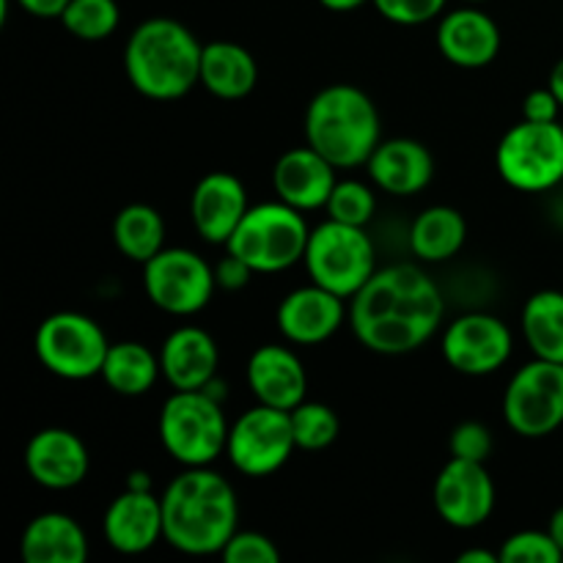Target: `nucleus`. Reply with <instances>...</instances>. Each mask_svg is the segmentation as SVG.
<instances>
[{
    "label": "nucleus",
    "mask_w": 563,
    "mask_h": 563,
    "mask_svg": "<svg viewBox=\"0 0 563 563\" xmlns=\"http://www.w3.org/2000/svg\"><path fill=\"white\" fill-rule=\"evenodd\" d=\"M500 179L520 192H550L563 185V124L522 119L495 148Z\"/></svg>",
    "instance_id": "8"
},
{
    "label": "nucleus",
    "mask_w": 563,
    "mask_h": 563,
    "mask_svg": "<svg viewBox=\"0 0 563 563\" xmlns=\"http://www.w3.org/2000/svg\"><path fill=\"white\" fill-rule=\"evenodd\" d=\"M368 179L388 196L410 198L429 187L434 176V157L421 141L412 137H390L379 141L366 163Z\"/></svg>",
    "instance_id": "22"
},
{
    "label": "nucleus",
    "mask_w": 563,
    "mask_h": 563,
    "mask_svg": "<svg viewBox=\"0 0 563 563\" xmlns=\"http://www.w3.org/2000/svg\"><path fill=\"white\" fill-rule=\"evenodd\" d=\"M462 3H476L478 5V3H487V0H462Z\"/></svg>",
    "instance_id": "46"
},
{
    "label": "nucleus",
    "mask_w": 563,
    "mask_h": 563,
    "mask_svg": "<svg viewBox=\"0 0 563 563\" xmlns=\"http://www.w3.org/2000/svg\"><path fill=\"white\" fill-rule=\"evenodd\" d=\"M377 14L394 25H427L445 11L449 0H372Z\"/></svg>",
    "instance_id": "34"
},
{
    "label": "nucleus",
    "mask_w": 563,
    "mask_h": 563,
    "mask_svg": "<svg viewBox=\"0 0 563 563\" xmlns=\"http://www.w3.org/2000/svg\"><path fill=\"white\" fill-rule=\"evenodd\" d=\"M335 165L317 152L313 146L289 148L278 157L273 168L275 196L300 212L324 209L330 201V192L339 185Z\"/></svg>",
    "instance_id": "19"
},
{
    "label": "nucleus",
    "mask_w": 563,
    "mask_h": 563,
    "mask_svg": "<svg viewBox=\"0 0 563 563\" xmlns=\"http://www.w3.org/2000/svg\"><path fill=\"white\" fill-rule=\"evenodd\" d=\"M563 553L550 531H517L500 548V563H561Z\"/></svg>",
    "instance_id": "33"
},
{
    "label": "nucleus",
    "mask_w": 563,
    "mask_h": 563,
    "mask_svg": "<svg viewBox=\"0 0 563 563\" xmlns=\"http://www.w3.org/2000/svg\"><path fill=\"white\" fill-rule=\"evenodd\" d=\"M553 220L563 229V185L559 187V196L553 198Z\"/></svg>",
    "instance_id": "45"
},
{
    "label": "nucleus",
    "mask_w": 563,
    "mask_h": 563,
    "mask_svg": "<svg viewBox=\"0 0 563 563\" xmlns=\"http://www.w3.org/2000/svg\"><path fill=\"white\" fill-rule=\"evenodd\" d=\"M319 3H322L328 11H335V14H346V11L361 9V5L368 3V0H319Z\"/></svg>",
    "instance_id": "42"
},
{
    "label": "nucleus",
    "mask_w": 563,
    "mask_h": 563,
    "mask_svg": "<svg viewBox=\"0 0 563 563\" xmlns=\"http://www.w3.org/2000/svg\"><path fill=\"white\" fill-rule=\"evenodd\" d=\"M231 423L207 390H174L157 418L159 443L181 467H207L225 454Z\"/></svg>",
    "instance_id": "6"
},
{
    "label": "nucleus",
    "mask_w": 563,
    "mask_h": 563,
    "mask_svg": "<svg viewBox=\"0 0 563 563\" xmlns=\"http://www.w3.org/2000/svg\"><path fill=\"white\" fill-rule=\"evenodd\" d=\"M14 3L31 16H38V20H60L69 0H14Z\"/></svg>",
    "instance_id": "39"
},
{
    "label": "nucleus",
    "mask_w": 563,
    "mask_h": 563,
    "mask_svg": "<svg viewBox=\"0 0 563 563\" xmlns=\"http://www.w3.org/2000/svg\"><path fill=\"white\" fill-rule=\"evenodd\" d=\"M247 385L258 405L295 410L308 396V374L295 350L284 344H264L247 361Z\"/></svg>",
    "instance_id": "21"
},
{
    "label": "nucleus",
    "mask_w": 563,
    "mask_h": 563,
    "mask_svg": "<svg viewBox=\"0 0 563 563\" xmlns=\"http://www.w3.org/2000/svg\"><path fill=\"white\" fill-rule=\"evenodd\" d=\"M291 416V432H295V443L300 451H324L339 440L341 421L335 410H330L322 401H302Z\"/></svg>",
    "instance_id": "31"
},
{
    "label": "nucleus",
    "mask_w": 563,
    "mask_h": 563,
    "mask_svg": "<svg viewBox=\"0 0 563 563\" xmlns=\"http://www.w3.org/2000/svg\"><path fill=\"white\" fill-rule=\"evenodd\" d=\"M124 487L126 489H137V493H152L154 482H152V476H148L146 471H132V473H126Z\"/></svg>",
    "instance_id": "41"
},
{
    "label": "nucleus",
    "mask_w": 563,
    "mask_h": 563,
    "mask_svg": "<svg viewBox=\"0 0 563 563\" xmlns=\"http://www.w3.org/2000/svg\"><path fill=\"white\" fill-rule=\"evenodd\" d=\"M451 456L471 462H487L493 454V432L478 421L456 423L449 440Z\"/></svg>",
    "instance_id": "36"
},
{
    "label": "nucleus",
    "mask_w": 563,
    "mask_h": 563,
    "mask_svg": "<svg viewBox=\"0 0 563 563\" xmlns=\"http://www.w3.org/2000/svg\"><path fill=\"white\" fill-rule=\"evenodd\" d=\"M548 531H550V537L555 539V544H559L561 553H563V506H561V509L553 511V517H550V522H548Z\"/></svg>",
    "instance_id": "43"
},
{
    "label": "nucleus",
    "mask_w": 563,
    "mask_h": 563,
    "mask_svg": "<svg viewBox=\"0 0 563 563\" xmlns=\"http://www.w3.org/2000/svg\"><path fill=\"white\" fill-rule=\"evenodd\" d=\"M104 542L121 555L148 553L159 539H165L163 498L152 493L126 489L115 495L102 520Z\"/></svg>",
    "instance_id": "18"
},
{
    "label": "nucleus",
    "mask_w": 563,
    "mask_h": 563,
    "mask_svg": "<svg viewBox=\"0 0 563 563\" xmlns=\"http://www.w3.org/2000/svg\"><path fill=\"white\" fill-rule=\"evenodd\" d=\"M203 44L170 16H152L132 31L124 47V71L141 97L176 102L201 82Z\"/></svg>",
    "instance_id": "3"
},
{
    "label": "nucleus",
    "mask_w": 563,
    "mask_h": 563,
    "mask_svg": "<svg viewBox=\"0 0 563 563\" xmlns=\"http://www.w3.org/2000/svg\"><path fill=\"white\" fill-rule=\"evenodd\" d=\"M220 350L198 324H181L159 346L163 377L174 390H201L218 377Z\"/></svg>",
    "instance_id": "23"
},
{
    "label": "nucleus",
    "mask_w": 563,
    "mask_h": 563,
    "mask_svg": "<svg viewBox=\"0 0 563 563\" xmlns=\"http://www.w3.org/2000/svg\"><path fill=\"white\" fill-rule=\"evenodd\" d=\"M256 58L236 42H209L201 55V86L212 97L236 102L256 88Z\"/></svg>",
    "instance_id": "25"
},
{
    "label": "nucleus",
    "mask_w": 563,
    "mask_h": 563,
    "mask_svg": "<svg viewBox=\"0 0 563 563\" xmlns=\"http://www.w3.org/2000/svg\"><path fill=\"white\" fill-rule=\"evenodd\" d=\"M295 449L289 410L256 405L231 423L225 456L242 476L267 478L289 462Z\"/></svg>",
    "instance_id": "12"
},
{
    "label": "nucleus",
    "mask_w": 563,
    "mask_h": 563,
    "mask_svg": "<svg viewBox=\"0 0 563 563\" xmlns=\"http://www.w3.org/2000/svg\"><path fill=\"white\" fill-rule=\"evenodd\" d=\"M407 240H410V251L416 253L418 262H451L462 251V245H465L467 223L460 209L438 203V207L423 209L412 220Z\"/></svg>",
    "instance_id": "26"
},
{
    "label": "nucleus",
    "mask_w": 563,
    "mask_h": 563,
    "mask_svg": "<svg viewBox=\"0 0 563 563\" xmlns=\"http://www.w3.org/2000/svg\"><path fill=\"white\" fill-rule=\"evenodd\" d=\"M438 47L449 64L460 69H482L500 53V27L476 3L443 14L438 25Z\"/></svg>",
    "instance_id": "20"
},
{
    "label": "nucleus",
    "mask_w": 563,
    "mask_h": 563,
    "mask_svg": "<svg viewBox=\"0 0 563 563\" xmlns=\"http://www.w3.org/2000/svg\"><path fill=\"white\" fill-rule=\"evenodd\" d=\"M308 236L311 229L306 223V212L278 198L253 203L225 242V251L240 256L253 273L275 275L306 258Z\"/></svg>",
    "instance_id": "5"
},
{
    "label": "nucleus",
    "mask_w": 563,
    "mask_h": 563,
    "mask_svg": "<svg viewBox=\"0 0 563 563\" xmlns=\"http://www.w3.org/2000/svg\"><path fill=\"white\" fill-rule=\"evenodd\" d=\"M443 317V291L418 264L377 267L350 306L355 339L377 355H410L421 350L434 339Z\"/></svg>",
    "instance_id": "1"
},
{
    "label": "nucleus",
    "mask_w": 563,
    "mask_h": 563,
    "mask_svg": "<svg viewBox=\"0 0 563 563\" xmlns=\"http://www.w3.org/2000/svg\"><path fill=\"white\" fill-rule=\"evenodd\" d=\"M247 209H251V201H247L245 185L240 176L229 170H212L192 187L190 218L209 245H225Z\"/></svg>",
    "instance_id": "17"
},
{
    "label": "nucleus",
    "mask_w": 563,
    "mask_h": 563,
    "mask_svg": "<svg viewBox=\"0 0 563 563\" xmlns=\"http://www.w3.org/2000/svg\"><path fill=\"white\" fill-rule=\"evenodd\" d=\"M38 363L60 379H91L102 374L110 341L91 317L80 311L49 313L33 335Z\"/></svg>",
    "instance_id": "9"
},
{
    "label": "nucleus",
    "mask_w": 563,
    "mask_h": 563,
    "mask_svg": "<svg viewBox=\"0 0 563 563\" xmlns=\"http://www.w3.org/2000/svg\"><path fill=\"white\" fill-rule=\"evenodd\" d=\"M346 300L319 284L300 286L280 300L275 311V324L289 344L317 346L333 339L346 322Z\"/></svg>",
    "instance_id": "15"
},
{
    "label": "nucleus",
    "mask_w": 563,
    "mask_h": 563,
    "mask_svg": "<svg viewBox=\"0 0 563 563\" xmlns=\"http://www.w3.org/2000/svg\"><path fill=\"white\" fill-rule=\"evenodd\" d=\"M165 542L185 555H220L240 528V504L229 478L212 467H185L165 487Z\"/></svg>",
    "instance_id": "2"
},
{
    "label": "nucleus",
    "mask_w": 563,
    "mask_h": 563,
    "mask_svg": "<svg viewBox=\"0 0 563 563\" xmlns=\"http://www.w3.org/2000/svg\"><path fill=\"white\" fill-rule=\"evenodd\" d=\"M25 471L44 489H75L91 471V454L75 432L49 427L27 440Z\"/></svg>",
    "instance_id": "16"
},
{
    "label": "nucleus",
    "mask_w": 563,
    "mask_h": 563,
    "mask_svg": "<svg viewBox=\"0 0 563 563\" xmlns=\"http://www.w3.org/2000/svg\"><path fill=\"white\" fill-rule=\"evenodd\" d=\"M302 262L313 284L335 291L344 300H352L377 273V251L366 229L330 218L311 229Z\"/></svg>",
    "instance_id": "7"
},
{
    "label": "nucleus",
    "mask_w": 563,
    "mask_h": 563,
    "mask_svg": "<svg viewBox=\"0 0 563 563\" xmlns=\"http://www.w3.org/2000/svg\"><path fill=\"white\" fill-rule=\"evenodd\" d=\"M225 563H278L280 553L269 537L258 531H236L223 548Z\"/></svg>",
    "instance_id": "35"
},
{
    "label": "nucleus",
    "mask_w": 563,
    "mask_h": 563,
    "mask_svg": "<svg viewBox=\"0 0 563 563\" xmlns=\"http://www.w3.org/2000/svg\"><path fill=\"white\" fill-rule=\"evenodd\" d=\"M99 377L108 383L113 394L143 396L163 377V366H159V355H154L141 341H119V344H110Z\"/></svg>",
    "instance_id": "27"
},
{
    "label": "nucleus",
    "mask_w": 563,
    "mask_h": 563,
    "mask_svg": "<svg viewBox=\"0 0 563 563\" xmlns=\"http://www.w3.org/2000/svg\"><path fill=\"white\" fill-rule=\"evenodd\" d=\"M113 242L130 262L146 264L165 247V220L148 203H126L113 220Z\"/></svg>",
    "instance_id": "29"
},
{
    "label": "nucleus",
    "mask_w": 563,
    "mask_h": 563,
    "mask_svg": "<svg viewBox=\"0 0 563 563\" xmlns=\"http://www.w3.org/2000/svg\"><path fill=\"white\" fill-rule=\"evenodd\" d=\"M504 418L520 438L539 440L563 427V363L533 357L509 379Z\"/></svg>",
    "instance_id": "11"
},
{
    "label": "nucleus",
    "mask_w": 563,
    "mask_h": 563,
    "mask_svg": "<svg viewBox=\"0 0 563 563\" xmlns=\"http://www.w3.org/2000/svg\"><path fill=\"white\" fill-rule=\"evenodd\" d=\"M60 22L80 42H104L119 27L121 11L115 0H69Z\"/></svg>",
    "instance_id": "30"
},
{
    "label": "nucleus",
    "mask_w": 563,
    "mask_h": 563,
    "mask_svg": "<svg viewBox=\"0 0 563 563\" xmlns=\"http://www.w3.org/2000/svg\"><path fill=\"white\" fill-rule=\"evenodd\" d=\"M324 209H328L330 220L366 229L372 223L374 212H377V196H374V190L366 181L341 179L333 187V192H330V201Z\"/></svg>",
    "instance_id": "32"
},
{
    "label": "nucleus",
    "mask_w": 563,
    "mask_h": 563,
    "mask_svg": "<svg viewBox=\"0 0 563 563\" xmlns=\"http://www.w3.org/2000/svg\"><path fill=\"white\" fill-rule=\"evenodd\" d=\"M561 102L553 91L548 88H533L526 99H522V119L539 121V124H550V121H559Z\"/></svg>",
    "instance_id": "37"
},
{
    "label": "nucleus",
    "mask_w": 563,
    "mask_h": 563,
    "mask_svg": "<svg viewBox=\"0 0 563 563\" xmlns=\"http://www.w3.org/2000/svg\"><path fill=\"white\" fill-rule=\"evenodd\" d=\"M20 553L25 563H82L88 559V537L75 517L44 511L22 531Z\"/></svg>",
    "instance_id": "24"
},
{
    "label": "nucleus",
    "mask_w": 563,
    "mask_h": 563,
    "mask_svg": "<svg viewBox=\"0 0 563 563\" xmlns=\"http://www.w3.org/2000/svg\"><path fill=\"white\" fill-rule=\"evenodd\" d=\"M522 335L542 361L563 363V291L542 289L522 308Z\"/></svg>",
    "instance_id": "28"
},
{
    "label": "nucleus",
    "mask_w": 563,
    "mask_h": 563,
    "mask_svg": "<svg viewBox=\"0 0 563 563\" xmlns=\"http://www.w3.org/2000/svg\"><path fill=\"white\" fill-rule=\"evenodd\" d=\"M143 289L159 311L192 317L209 306L218 278L212 264L190 247H163L143 264Z\"/></svg>",
    "instance_id": "10"
},
{
    "label": "nucleus",
    "mask_w": 563,
    "mask_h": 563,
    "mask_svg": "<svg viewBox=\"0 0 563 563\" xmlns=\"http://www.w3.org/2000/svg\"><path fill=\"white\" fill-rule=\"evenodd\" d=\"M443 357L454 372L467 377H487L500 372L515 352V335L504 319L484 311L456 317L443 330Z\"/></svg>",
    "instance_id": "13"
},
{
    "label": "nucleus",
    "mask_w": 563,
    "mask_h": 563,
    "mask_svg": "<svg viewBox=\"0 0 563 563\" xmlns=\"http://www.w3.org/2000/svg\"><path fill=\"white\" fill-rule=\"evenodd\" d=\"M460 563H500V553H493V550H484V548H473L465 550V553L456 555Z\"/></svg>",
    "instance_id": "40"
},
{
    "label": "nucleus",
    "mask_w": 563,
    "mask_h": 563,
    "mask_svg": "<svg viewBox=\"0 0 563 563\" xmlns=\"http://www.w3.org/2000/svg\"><path fill=\"white\" fill-rule=\"evenodd\" d=\"M495 482L484 462L451 456L434 478L432 500L440 520L456 531L484 526L495 511Z\"/></svg>",
    "instance_id": "14"
},
{
    "label": "nucleus",
    "mask_w": 563,
    "mask_h": 563,
    "mask_svg": "<svg viewBox=\"0 0 563 563\" xmlns=\"http://www.w3.org/2000/svg\"><path fill=\"white\" fill-rule=\"evenodd\" d=\"M306 143L339 170L361 168L383 141L374 99L350 82H333L313 93L306 110Z\"/></svg>",
    "instance_id": "4"
},
{
    "label": "nucleus",
    "mask_w": 563,
    "mask_h": 563,
    "mask_svg": "<svg viewBox=\"0 0 563 563\" xmlns=\"http://www.w3.org/2000/svg\"><path fill=\"white\" fill-rule=\"evenodd\" d=\"M561 124H563V121H561Z\"/></svg>",
    "instance_id": "47"
},
{
    "label": "nucleus",
    "mask_w": 563,
    "mask_h": 563,
    "mask_svg": "<svg viewBox=\"0 0 563 563\" xmlns=\"http://www.w3.org/2000/svg\"><path fill=\"white\" fill-rule=\"evenodd\" d=\"M253 275L256 273H253V269L247 267L240 256H234V253H229V251H225V256L214 264V278H218L220 289H225V291L245 289V286L251 284Z\"/></svg>",
    "instance_id": "38"
},
{
    "label": "nucleus",
    "mask_w": 563,
    "mask_h": 563,
    "mask_svg": "<svg viewBox=\"0 0 563 563\" xmlns=\"http://www.w3.org/2000/svg\"><path fill=\"white\" fill-rule=\"evenodd\" d=\"M550 91L555 93V97H559V102H561V108H563V58L559 60V64L553 66V71H550Z\"/></svg>",
    "instance_id": "44"
}]
</instances>
